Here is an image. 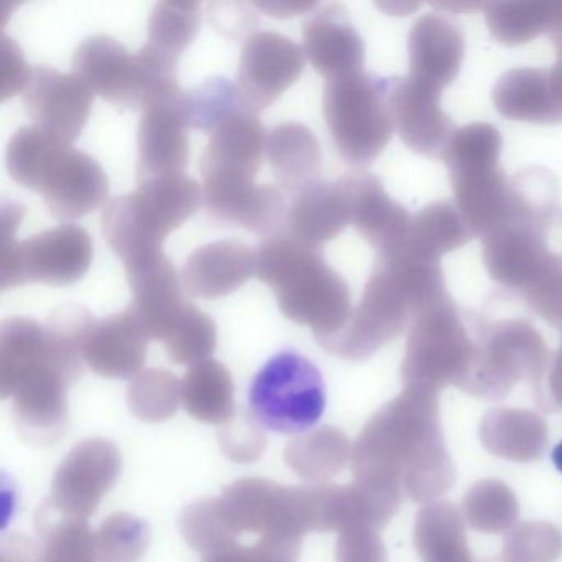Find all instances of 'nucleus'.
I'll return each instance as SVG.
<instances>
[{
    "label": "nucleus",
    "instance_id": "nucleus-8",
    "mask_svg": "<svg viewBox=\"0 0 562 562\" xmlns=\"http://www.w3.org/2000/svg\"><path fill=\"white\" fill-rule=\"evenodd\" d=\"M503 137L492 124L456 130L440 160L449 172L456 205L473 236L495 228L512 203L513 183L499 166Z\"/></svg>",
    "mask_w": 562,
    "mask_h": 562
},
{
    "label": "nucleus",
    "instance_id": "nucleus-3",
    "mask_svg": "<svg viewBox=\"0 0 562 562\" xmlns=\"http://www.w3.org/2000/svg\"><path fill=\"white\" fill-rule=\"evenodd\" d=\"M439 261L417 258L406 248L376 255L373 271L350 321L318 345L345 360L361 361L400 337L417 312L446 294Z\"/></svg>",
    "mask_w": 562,
    "mask_h": 562
},
{
    "label": "nucleus",
    "instance_id": "nucleus-22",
    "mask_svg": "<svg viewBox=\"0 0 562 562\" xmlns=\"http://www.w3.org/2000/svg\"><path fill=\"white\" fill-rule=\"evenodd\" d=\"M223 521L239 538L251 535H289V486L268 479L236 480L218 498ZM294 538V536H292Z\"/></svg>",
    "mask_w": 562,
    "mask_h": 562
},
{
    "label": "nucleus",
    "instance_id": "nucleus-28",
    "mask_svg": "<svg viewBox=\"0 0 562 562\" xmlns=\"http://www.w3.org/2000/svg\"><path fill=\"white\" fill-rule=\"evenodd\" d=\"M495 110L518 123L555 126L562 123V106L552 94L549 68H515L499 77L492 91Z\"/></svg>",
    "mask_w": 562,
    "mask_h": 562
},
{
    "label": "nucleus",
    "instance_id": "nucleus-39",
    "mask_svg": "<svg viewBox=\"0 0 562 562\" xmlns=\"http://www.w3.org/2000/svg\"><path fill=\"white\" fill-rule=\"evenodd\" d=\"M100 562H139L150 544V528L130 513H116L94 531Z\"/></svg>",
    "mask_w": 562,
    "mask_h": 562
},
{
    "label": "nucleus",
    "instance_id": "nucleus-31",
    "mask_svg": "<svg viewBox=\"0 0 562 562\" xmlns=\"http://www.w3.org/2000/svg\"><path fill=\"white\" fill-rule=\"evenodd\" d=\"M472 238L475 236L456 203L434 202L413 216L404 248L417 258L440 262L442 256L462 248Z\"/></svg>",
    "mask_w": 562,
    "mask_h": 562
},
{
    "label": "nucleus",
    "instance_id": "nucleus-45",
    "mask_svg": "<svg viewBox=\"0 0 562 562\" xmlns=\"http://www.w3.org/2000/svg\"><path fill=\"white\" fill-rule=\"evenodd\" d=\"M255 5L236 4V2H215L210 4V21L220 34L229 38L252 35L258 25V15L252 12Z\"/></svg>",
    "mask_w": 562,
    "mask_h": 562
},
{
    "label": "nucleus",
    "instance_id": "nucleus-4",
    "mask_svg": "<svg viewBox=\"0 0 562 562\" xmlns=\"http://www.w3.org/2000/svg\"><path fill=\"white\" fill-rule=\"evenodd\" d=\"M255 258V276L272 289L282 314L311 328L315 340L338 334L350 321V288L327 265L324 248L281 232L262 239Z\"/></svg>",
    "mask_w": 562,
    "mask_h": 562
},
{
    "label": "nucleus",
    "instance_id": "nucleus-14",
    "mask_svg": "<svg viewBox=\"0 0 562 562\" xmlns=\"http://www.w3.org/2000/svg\"><path fill=\"white\" fill-rule=\"evenodd\" d=\"M304 67V48L291 38L276 32L249 35L236 81L243 110L252 114L268 110L301 78Z\"/></svg>",
    "mask_w": 562,
    "mask_h": 562
},
{
    "label": "nucleus",
    "instance_id": "nucleus-42",
    "mask_svg": "<svg viewBox=\"0 0 562 562\" xmlns=\"http://www.w3.org/2000/svg\"><path fill=\"white\" fill-rule=\"evenodd\" d=\"M301 544V538L266 535L256 544H235L206 555L202 562H299Z\"/></svg>",
    "mask_w": 562,
    "mask_h": 562
},
{
    "label": "nucleus",
    "instance_id": "nucleus-48",
    "mask_svg": "<svg viewBox=\"0 0 562 562\" xmlns=\"http://www.w3.org/2000/svg\"><path fill=\"white\" fill-rule=\"evenodd\" d=\"M252 5L274 19L297 18L318 8L317 2H255Z\"/></svg>",
    "mask_w": 562,
    "mask_h": 562
},
{
    "label": "nucleus",
    "instance_id": "nucleus-25",
    "mask_svg": "<svg viewBox=\"0 0 562 562\" xmlns=\"http://www.w3.org/2000/svg\"><path fill=\"white\" fill-rule=\"evenodd\" d=\"M255 274L251 248L236 239H222L195 249L187 258L180 278L187 294L213 301L238 291Z\"/></svg>",
    "mask_w": 562,
    "mask_h": 562
},
{
    "label": "nucleus",
    "instance_id": "nucleus-41",
    "mask_svg": "<svg viewBox=\"0 0 562 562\" xmlns=\"http://www.w3.org/2000/svg\"><path fill=\"white\" fill-rule=\"evenodd\" d=\"M259 426L261 424L251 417V414L236 413V416L220 429V449L233 462H256L261 459L268 447L266 434Z\"/></svg>",
    "mask_w": 562,
    "mask_h": 562
},
{
    "label": "nucleus",
    "instance_id": "nucleus-2",
    "mask_svg": "<svg viewBox=\"0 0 562 562\" xmlns=\"http://www.w3.org/2000/svg\"><path fill=\"white\" fill-rule=\"evenodd\" d=\"M512 183L508 213L482 236V258L496 284L525 295L562 265V206L558 182L548 170H525Z\"/></svg>",
    "mask_w": 562,
    "mask_h": 562
},
{
    "label": "nucleus",
    "instance_id": "nucleus-16",
    "mask_svg": "<svg viewBox=\"0 0 562 562\" xmlns=\"http://www.w3.org/2000/svg\"><path fill=\"white\" fill-rule=\"evenodd\" d=\"M133 292L130 308L149 340L164 341L186 312L182 278L164 251L124 262Z\"/></svg>",
    "mask_w": 562,
    "mask_h": 562
},
{
    "label": "nucleus",
    "instance_id": "nucleus-46",
    "mask_svg": "<svg viewBox=\"0 0 562 562\" xmlns=\"http://www.w3.org/2000/svg\"><path fill=\"white\" fill-rule=\"evenodd\" d=\"M337 562H376L373 541L364 532L347 529L338 539Z\"/></svg>",
    "mask_w": 562,
    "mask_h": 562
},
{
    "label": "nucleus",
    "instance_id": "nucleus-19",
    "mask_svg": "<svg viewBox=\"0 0 562 562\" xmlns=\"http://www.w3.org/2000/svg\"><path fill=\"white\" fill-rule=\"evenodd\" d=\"M351 225L376 255L400 251L406 246L413 216L401 203L394 202L380 177L370 172H353L341 177Z\"/></svg>",
    "mask_w": 562,
    "mask_h": 562
},
{
    "label": "nucleus",
    "instance_id": "nucleus-34",
    "mask_svg": "<svg viewBox=\"0 0 562 562\" xmlns=\"http://www.w3.org/2000/svg\"><path fill=\"white\" fill-rule=\"evenodd\" d=\"M180 116L187 130L212 134L223 121L243 111L236 83L225 77H213L179 97Z\"/></svg>",
    "mask_w": 562,
    "mask_h": 562
},
{
    "label": "nucleus",
    "instance_id": "nucleus-36",
    "mask_svg": "<svg viewBox=\"0 0 562 562\" xmlns=\"http://www.w3.org/2000/svg\"><path fill=\"white\" fill-rule=\"evenodd\" d=\"M202 22L196 2H159L154 5L147 31V45L160 54L179 60L195 41Z\"/></svg>",
    "mask_w": 562,
    "mask_h": 562
},
{
    "label": "nucleus",
    "instance_id": "nucleus-44",
    "mask_svg": "<svg viewBox=\"0 0 562 562\" xmlns=\"http://www.w3.org/2000/svg\"><path fill=\"white\" fill-rule=\"evenodd\" d=\"M0 52H2V64H0L2 65L0 67V70H2L0 93L2 94H0V100L5 101L15 97V94H24L34 68L29 67L21 48L8 35L2 37Z\"/></svg>",
    "mask_w": 562,
    "mask_h": 562
},
{
    "label": "nucleus",
    "instance_id": "nucleus-12",
    "mask_svg": "<svg viewBox=\"0 0 562 562\" xmlns=\"http://www.w3.org/2000/svg\"><path fill=\"white\" fill-rule=\"evenodd\" d=\"M123 456L103 437L81 440L58 465L48 506L61 518L88 519L116 485Z\"/></svg>",
    "mask_w": 562,
    "mask_h": 562
},
{
    "label": "nucleus",
    "instance_id": "nucleus-29",
    "mask_svg": "<svg viewBox=\"0 0 562 562\" xmlns=\"http://www.w3.org/2000/svg\"><path fill=\"white\" fill-rule=\"evenodd\" d=\"M268 159L276 182L297 195L321 180L322 153L315 134L301 123H282L268 140Z\"/></svg>",
    "mask_w": 562,
    "mask_h": 562
},
{
    "label": "nucleus",
    "instance_id": "nucleus-13",
    "mask_svg": "<svg viewBox=\"0 0 562 562\" xmlns=\"http://www.w3.org/2000/svg\"><path fill=\"white\" fill-rule=\"evenodd\" d=\"M470 317L463 315L449 292L417 312L407 340V373L446 374L475 361Z\"/></svg>",
    "mask_w": 562,
    "mask_h": 562
},
{
    "label": "nucleus",
    "instance_id": "nucleus-17",
    "mask_svg": "<svg viewBox=\"0 0 562 562\" xmlns=\"http://www.w3.org/2000/svg\"><path fill=\"white\" fill-rule=\"evenodd\" d=\"M203 202L206 212L223 223L243 226L256 235L284 232L288 206L281 190L256 186L249 177L205 176Z\"/></svg>",
    "mask_w": 562,
    "mask_h": 562
},
{
    "label": "nucleus",
    "instance_id": "nucleus-37",
    "mask_svg": "<svg viewBox=\"0 0 562 562\" xmlns=\"http://www.w3.org/2000/svg\"><path fill=\"white\" fill-rule=\"evenodd\" d=\"M182 381L176 374L159 368L143 370L127 386V406L144 423H162L179 409L182 403Z\"/></svg>",
    "mask_w": 562,
    "mask_h": 562
},
{
    "label": "nucleus",
    "instance_id": "nucleus-49",
    "mask_svg": "<svg viewBox=\"0 0 562 562\" xmlns=\"http://www.w3.org/2000/svg\"><path fill=\"white\" fill-rule=\"evenodd\" d=\"M555 48L554 67L549 68V77H551L552 94L555 101L562 106V27L555 29L549 34Z\"/></svg>",
    "mask_w": 562,
    "mask_h": 562
},
{
    "label": "nucleus",
    "instance_id": "nucleus-15",
    "mask_svg": "<svg viewBox=\"0 0 562 562\" xmlns=\"http://www.w3.org/2000/svg\"><path fill=\"white\" fill-rule=\"evenodd\" d=\"M22 101L35 127L61 143L74 144L90 120L94 93L77 74L37 67Z\"/></svg>",
    "mask_w": 562,
    "mask_h": 562
},
{
    "label": "nucleus",
    "instance_id": "nucleus-38",
    "mask_svg": "<svg viewBox=\"0 0 562 562\" xmlns=\"http://www.w3.org/2000/svg\"><path fill=\"white\" fill-rule=\"evenodd\" d=\"M162 344L170 361L195 367L210 360V357L215 353L218 330L209 314L189 302L182 317Z\"/></svg>",
    "mask_w": 562,
    "mask_h": 562
},
{
    "label": "nucleus",
    "instance_id": "nucleus-18",
    "mask_svg": "<svg viewBox=\"0 0 562 562\" xmlns=\"http://www.w3.org/2000/svg\"><path fill=\"white\" fill-rule=\"evenodd\" d=\"M391 111L401 140L416 154L440 159L456 133L452 120L443 113L442 91L414 78L391 80Z\"/></svg>",
    "mask_w": 562,
    "mask_h": 562
},
{
    "label": "nucleus",
    "instance_id": "nucleus-35",
    "mask_svg": "<svg viewBox=\"0 0 562 562\" xmlns=\"http://www.w3.org/2000/svg\"><path fill=\"white\" fill-rule=\"evenodd\" d=\"M42 562H100L87 519L54 518L45 503L38 512Z\"/></svg>",
    "mask_w": 562,
    "mask_h": 562
},
{
    "label": "nucleus",
    "instance_id": "nucleus-5",
    "mask_svg": "<svg viewBox=\"0 0 562 562\" xmlns=\"http://www.w3.org/2000/svg\"><path fill=\"white\" fill-rule=\"evenodd\" d=\"M9 176L44 196L57 220L83 218L106 203L110 182L94 157L35 126L22 127L5 153Z\"/></svg>",
    "mask_w": 562,
    "mask_h": 562
},
{
    "label": "nucleus",
    "instance_id": "nucleus-6",
    "mask_svg": "<svg viewBox=\"0 0 562 562\" xmlns=\"http://www.w3.org/2000/svg\"><path fill=\"white\" fill-rule=\"evenodd\" d=\"M203 189L186 173L143 180L133 193L104 205L103 235L123 262L162 251L170 233L199 212Z\"/></svg>",
    "mask_w": 562,
    "mask_h": 562
},
{
    "label": "nucleus",
    "instance_id": "nucleus-50",
    "mask_svg": "<svg viewBox=\"0 0 562 562\" xmlns=\"http://www.w3.org/2000/svg\"><path fill=\"white\" fill-rule=\"evenodd\" d=\"M551 460L554 469L558 470L559 473H562V440L552 447Z\"/></svg>",
    "mask_w": 562,
    "mask_h": 562
},
{
    "label": "nucleus",
    "instance_id": "nucleus-20",
    "mask_svg": "<svg viewBox=\"0 0 562 562\" xmlns=\"http://www.w3.org/2000/svg\"><path fill=\"white\" fill-rule=\"evenodd\" d=\"M407 54V77L443 91L459 77L465 57V35L452 15L430 12L414 22Z\"/></svg>",
    "mask_w": 562,
    "mask_h": 562
},
{
    "label": "nucleus",
    "instance_id": "nucleus-9",
    "mask_svg": "<svg viewBox=\"0 0 562 562\" xmlns=\"http://www.w3.org/2000/svg\"><path fill=\"white\" fill-rule=\"evenodd\" d=\"M24 213V206L15 202L2 206L0 289L34 282L65 288L81 281L93 261V241L87 229L68 223L18 241L15 232Z\"/></svg>",
    "mask_w": 562,
    "mask_h": 562
},
{
    "label": "nucleus",
    "instance_id": "nucleus-43",
    "mask_svg": "<svg viewBox=\"0 0 562 562\" xmlns=\"http://www.w3.org/2000/svg\"><path fill=\"white\" fill-rule=\"evenodd\" d=\"M522 301L536 315L552 327L562 328V265L555 266L544 278L539 279Z\"/></svg>",
    "mask_w": 562,
    "mask_h": 562
},
{
    "label": "nucleus",
    "instance_id": "nucleus-10",
    "mask_svg": "<svg viewBox=\"0 0 562 562\" xmlns=\"http://www.w3.org/2000/svg\"><path fill=\"white\" fill-rule=\"evenodd\" d=\"M390 94L391 80L364 71L325 83V123L345 162L364 169L386 149L396 130Z\"/></svg>",
    "mask_w": 562,
    "mask_h": 562
},
{
    "label": "nucleus",
    "instance_id": "nucleus-27",
    "mask_svg": "<svg viewBox=\"0 0 562 562\" xmlns=\"http://www.w3.org/2000/svg\"><path fill=\"white\" fill-rule=\"evenodd\" d=\"M351 225L350 202L344 182L312 183L292 200L284 232L312 248H324Z\"/></svg>",
    "mask_w": 562,
    "mask_h": 562
},
{
    "label": "nucleus",
    "instance_id": "nucleus-24",
    "mask_svg": "<svg viewBox=\"0 0 562 562\" xmlns=\"http://www.w3.org/2000/svg\"><path fill=\"white\" fill-rule=\"evenodd\" d=\"M149 337L131 308L94 322L83 345V360L111 380H133L146 363Z\"/></svg>",
    "mask_w": 562,
    "mask_h": 562
},
{
    "label": "nucleus",
    "instance_id": "nucleus-47",
    "mask_svg": "<svg viewBox=\"0 0 562 562\" xmlns=\"http://www.w3.org/2000/svg\"><path fill=\"white\" fill-rule=\"evenodd\" d=\"M0 562H42L41 548L25 536H11L2 541Z\"/></svg>",
    "mask_w": 562,
    "mask_h": 562
},
{
    "label": "nucleus",
    "instance_id": "nucleus-40",
    "mask_svg": "<svg viewBox=\"0 0 562 562\" xmlns=\"http://www.w3.org/2000/svg\"><path fill=\"white\" fill-rule=\"evenodd\" d=\"M179 528L187 544L203 558L238 544L223 521L218 498H200L187 505L180 513Z\"/></svg>",
    "mask_w": 562,
    "mask_h": 562
},
{
    "label": "nucleus",
    "instance_id": "nucleus-11",
    "mask_svg": "<svg viewBox=\"0 0 562 562\" xmlns=\"http://www.w3.org/2000/svg\"><path fill=\"white\" fill-rule=\"evenodd\" d=\"M249 411L261 427L297 436L317 426L327 407L321 370L304 355L281 351L256 374L249 386Z\"/></svg>",
    "mask_w": 562,
    "mask_h": 562
},
{
    "label": "nucleus",
    "instance_id": "nucleus-26",
    "mask_svg": "<svg viewBox=\"0 0 562 562\" xmlns=\"http://www.w3.org/2000/svg\"><path fill=\"white\" fill-rule=\"evenodd\" d=\"M268 140L258 114L238 111L213 131L200 160L202 177L218 173L256 179L265 162Z\"/></svg>",
    "mask_w": 562,
    "mask_h": 562
},
{
    "label": "nucleus",
    "instance_id": "nucleus-33",
    "mask_svg": "<svg viewBox=\"0 0 562 562\" xmlns=\"http://www.w3.org/2000/svg\"><path fill=\"white\" fill-rule=\"evenodd\" d=\"M347 457V439L334 427L308 430L285 446L284 460L292 472L308 482H324L340 470Z\"/></svg>",
    "mask_w": 562,
    "mask_h": 562
},
{
    "label": "nucleus",
    "instance_id": "nucleus-1",
    "mask_svg": "<svg viewBox=\"0 0 562 562\" xmlns=\"http://www.w3.org/2000/svg\"><path fill=\"white\" fill-rule=\"evenodd\" d=\"M83 344L31 317L0 325V396L14 401L25 442L57 443L68 427V393L83 376Z\"/></svg>",
    "mask_w": 562,
    "mask_h": 562
},
{
    "label": "nucleus",
    "instance_id": "nucleus-30",
    "mask_svg": "<svg viewBox=\"0 0 562 562\" xmlns=\"http://www.w3.org/2000/svg\"><path fill=\"white\" fill-rule=\"evenodd\" d=\"M180 393L187 413L200 423L225 426L236 416L235 383L220 361L206 360L190 368Z\"/></svg>",
    "mask_w": 562,
    "mask_h": 562
},
{
    "label": "nucleus",
    "instance_id": "nucleus-32",
    "mask_svg": "<svg viewBox=\"0 0 562 562\" xmlns=\"http://www.w3.org/2000/svg\"><path fill=\"white\" fill-rule=\"evenodd\" d=\"M490 34L505 47L529 44L562 27V2H502L485 4Z\"/></svg>",
    "mask_w": 562,
    "mask_h": 562
},
{
    "label": "nucleus",
    "instance_id": "nucleus-23",
    "mask_svg": "<svg viewBox=\"0 0 562 562\" xmlns=\"http://www.w3.org/2000/svg\"><path fill=\"white\" fill-rule=\"evenodd\" d=\"M179 97L143 111L137 127L139 182L153 177L183 173L189 166V130L180 116Z\"/></svg>",
    "mask_w": 562,
    "mask_h": 562
},
{
    "label": "nucleus",
    "instance_id": "nucleus-21",
    "mask_svg": "<svg viewBox=\"0 0 562 562\" xmlns=\"http://www.w3.org/2000/svg\"><path fill=\"white\" fill-rule=\"evenodd\" d=\"M305 57L328 80L364 71V42L347 8L328 4L314 12L302 29Z\"/></svg>",
    "mask_w": 562,
    "mask_h": 562
},
{
    "label": "nucleus",
    "instance_id": "nucleus-7",
    "mask_svg": "<svg viewBox=\"0 0 562 562\" xmlns=\"http://www.w3.org/2000/svg\"><path fill=\"white\" fill-rule=\"evenodd\" d=\"M179 61L144 45L137 54L110 35L87 38L74 55V74L114 106L147 110L182 93Z\"/></svg>",
    "mask_w": 562,
    "mask_h": 562
}]
</instances>
